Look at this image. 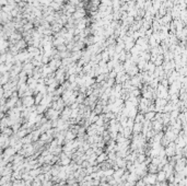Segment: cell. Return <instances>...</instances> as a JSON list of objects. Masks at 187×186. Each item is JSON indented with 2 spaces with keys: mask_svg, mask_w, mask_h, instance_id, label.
<instances>
[{
  "mask_svg": "<svg viewBox=\"0 0 187 186\" xmlns=\"http://www.w3.org/2000/svg\"><path fill=\"white\" fill-rule=\"evenodd\" d=\"M143 182L147 183V184H150V185H154L156 183V175H152V173L149 175V176H146L143 177Z\"/></svg>",
  "mask_w": 187,
  "mask_h": 186,
  "instance_id": "1",
  "label": "cell"
},
{
  "mask_svg": "<svg viewBox=\"0 0 187 186\" xmlns=\"http://www.w3.org/2000/svg\"><path fill=\"white\" fill-rule=\"evenodd\" d=\"M166 180V174L164 171H160V172L158 173V175H156V181L158 182H164Z\"/></svg>",
  "mask_w": 187,
  "mask_h": 186,
  "instance_id": "2",
  "label": "cell"
},
{
  "mask_svg": "<svg viewBox=\"0 0 187 186\" xmlns=\"http://www.w3.org/2000/svg\"><path fill=\"white\" fill-rule=\"evenodd\" d=\"M70 186H78V184H76V183H73V185H72V184H70Z\"/></svg>",
  "mask_w": 187,
  "mask_h": 186,
  "instance_id": "3",
  "label": "cell"
}]
</instances>
